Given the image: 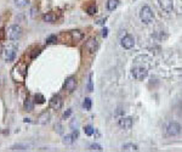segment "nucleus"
I'll return each instance as SVG.
<instances>
[{
  "instance_id": "obj_1",
  "label": "nucleus",
  "mask_w": 182,
  "mask_h": 152,
  "mask_svg": "<svg viewBox=\"0 0 182 152\" xmlns=\"http://www.w3.org/2000/svg\"><path fill=\"white\" fill-rule=\"evenodd\" d=\"M27 76V65L24 62H18L14 66L11 71V77L15 82H24Z\"/></svg>"
},
{
  "instance_id": "obj_2",
  "label": "nucleus",
  "mask_w": 182,
  "mask_h": 152,
  "mask_svg": "<svg viewBox=\"0 0 182 152\" xmlns=\"http://www.w3.org/2000/svg\"><path fill=\"white\" fill-rule=\"evenodd\" d=\"M23 34V29L18 24H11L6 31V37L10 40H18Z\"/></svg>"
},
{
  "instance_id": "obj_3",
  "label": "nucleus",
  "mask_w": 182,
  "mask_h": 152,
  "mask_svg": "<svg viewBox=\"0 0 182 152\" xmlns=\"http://www.w3.org/2000/svg\"><path fill=\"white\" fill-rule=\"evenodd\" d=\"M140 19H141L142 22H143V23H146V24L151 23V22L154 19L153 11H152V9H151L148 5L142 6L141 11H140Z\"/></svg>"
},
{
  "instance_id": "obj_4",
  "label": "nucleus",
  "mask_w": 182,
  "mask_h": 152,
  "mask_svg": "<svg viewBox=\"0 0 182 152\" xmlns=\"http://www.w3.org/2000/svg\"><path fill=\"white\" fill-rule=\"evenodd\" d=\"M181 129H182L181 124L177 123V122H175V120H172L166 127V134H168V136H177V135H180V133H181Z\"/></svg>"
},
{
  "instance_id": "obj_5",
  "label": "nucleus",
  "mask_w": 182,
  "mask_h": 152,
  "mask_svg": "<svg viewBox=\"0 0 182 152\" xmlns=\"http://www.w3.org/2000/svg\"><path fill=\"white\" fill-rule=\"evenodd\" d=\"M99 48V41L96 38H89L85 41V45H84V49L89 53V54H95V51L97 50Z\"/></svg>"
},
{
  "instance_id": "obj_6",
  "label": "nucleus",
  "mask_w": 182,
  "mask_h": 152,
  "mask_svg": "<svg viewBox=\"0 0 182 152\" xmlns=\"http://www.w3.org/2000/svg\"><path fill=\"white\" fill-rule=\"evenodd\" d=\"M132 76L136 80H143L148 76V71L143 67H135V68H132Z\"/></svg>"
},
{
  "instance_id": "obj_7",
  "label": "nucleus",
  "mask_w": 182,
  "mask_h": 152,
  "mask_svg": "<svg viewBox=\"0 0 182 152\" xmlns=\"http://www.w3.org/2000/svg\"><path fill=\"white\" fill-rule=\"evenodd\" d=\"M62 105H63V100H62V97L60 95H54L50 99V101H49L50 108L56 110V111L60 110L61 107H62Z\"/></svg>"
},
{
  "instance_id": "obj_8",
  "label": "nucleus",
  "mask_w": 182,
  "mask_h": 152,
  "mask_svg": "<svg viewBox=\"0 0 182 152\" xmlns=\"http://www.w3.org/2000/svg\"><path fill=\"white\" fill-rule=\"evenodd\" d=\"M134 45H135V38H134L132 36L126 34L125 37L121 38V46H123L124 49H127V50H129V49H132Z\"/></svg>"
},
{
  "instance_id": "obj_9",
  "label": "nucleus",
  "mask_w": 182,
  "mask_h": 152,
  "mask_svg": "<svg viewBox=\"0 0 182 152\" xmlns=\"http://www.w3.org/2000/svg\"><path fill=\"white\" fill-rule=\"evenodd\" d=\"M134 125V120L131 117H123L119 119V127L121 129H125V130H129L131 129Z\"/></svg>"
},
{
  "instance_id": "obj_10",
  "label": "nucleus",
  "mask_w": 182,
  "mask_h": 152,
  "mask_svg": "<svg viewBox=\"0 0 182 152\" xmlns=\"http://www.w3.org/2000/svg\"><path fill=\"white\" fill-rule=\"evenodd\" d=\"M75 88H77V80H75V78H74V77L67 78L66 82H64V89H66L68 93H72V91L75 90Z\"/></svg>"
},
{
  "instance_id": "obj_11",
  "label": "nucleus",
  "mask_w": 182,
  "mask_h": 152,
  "mask_svg": "<svg viewBox=\"0 0 182 152\" xmlns=\"http://www.w3.org/2000/svg\"><path fill=\"white\" fill-rule=\"evenodd\" d=\"M4 54H5V61L11 62V61L15 60V56H16V48L15 46H9L7 49L4 50Z\"/></svg>"
},
{
  "instance_id": "obj_12",
  "label": "nucleus",
  "mask_w": 182,
  "mask_h": 152,
  "mask_svg": "<svg viewBox=\"0 0 182 152\" xmlns=\"http://www.w3.org/2000/svg\"><path fill=\"white\" fill-rule=\"evenodd\" d=\"M160 7L165 12H170L172 10V6H174V1L172 0H158Z\"/></svg>"
},
{
  "instance_id": "obj_13",
  "label": "nucleus",
  "mask_w": 182,
  "mask_h": 152,
  "mask_svg": "<svg viewBox=\"0 0 182 152\" xmlns=\"http://www.w3.org/2000/svg\"><path fill=\"white\" fill-rule=\"evenodd\" d=\"M42 21L47 23H55L57 21V15L55 12H47L42 15Z\"/></svg>"
},
{
  "instance_id": "obj_14",
  "label": "nucleus",
  "mask_w": 182,
  "mask_h": 152,
  "mask_svg": "<svg viewBox=\"0 0 182 152\" xmlns=\"http://www.w3.org/2000/svg\"><path fill=\"white\" fill-rule=\"evenodd\" d=\"M71 38H72L73 41H75V43L81 41L83 38H84V33L81 31H79V29H74V31L71 32Z\"/></svg>"
},
{
  "instance_id": "obj_15",
  "label": "nucleus",
  "mask_w": 182,
  "mask_h": 152,
  "mask_svg": "<svg viewBox=\"0 0 182 152\" xmlns=\"http://www.w3.org/2000/svg\"><path fill=\"white\" fill-rule=\"evenodd\" d=\"M50 120V112L49 111H44L38 117V123L39 124H46Z\"/></svg>"
},
{
  "instance_id": "obj_16",
  "label": "nucleus",
  "mask_w": 182,
  "mask_h": 152,
  "mask_svg": "<svg viewBox=\"0 0 182 152\" xmlns=\"http://www.w3.org/2000/svg\"><path fill=\"white\" fill-rule=\"evenodd\" d=\"M119 5V0H108L107 1V10L108 11H114Z\"/></svg>"
},
{
  "instance_id": "obj_17",
  "label": "nucleus",
  "mask_w": 182,
  "mask_h": 152,
  "mask_svg": "<svg viewBox=\"0 0 182 152\" xmlns=\"http://www.w3.org/2000/svg\"><path fill=\"white\" fill-rule=\"evenodd\" d=\"M121 150L123 151H137L139 150V147L135 145V144H125V145H123V147H121Z\"/></svg>"
},
{
  "instance_id": "obj_18",
  "label": "nucleus",
  "mask_w": 182,
  "mask_h": 152,
  "mask_svg": "<svg viewBox=\"0 0 182 152\" xmlns=\"http://www.w3.org/2000/svg\"><path fill=\"white\" fill-rule=\"evenodd\" d=\"M33 108H34V105H33L32 99H27L24 101V110L28 111V112H30V111H33Z\"/></svg>"
},
{
  "instance_id": "obj_19",
  "label": "nucleus",
  "mask_w": 182,
  "mask_h": 152,
  "mask_svg": "<svg viewBox=\"0 0 182 152\" xmlns=\"http://www.w3.org/2000/svg\"><path fill=\"white\" fill-rule=\"evenodd\" d=\"M15 5L20 9H23L29 5V0H15Z\"/></svg>"
},
{
  "instance_id": "obj_20",
  "label": "nucleus",
  "mask_w": 182,
  "mask_h": 152,
  "mask_svg": "<svg viewBox=\"0 0 182 152\" xmlns=\"http://www.w3.org/2000/svg\"><path fill=\"white\" fill-rule=\"evenodd\" d=\"M11 151H27L28 150V146L26 145H14L10 147Z\"/></svg>"
},
{
  "instance_id": "obj_21",
  "label": "nucleus",
  "mask_w": 182,
  "mask_h": 152,
  "mask_svg": "<svg viewBox=\"0 0 182 152\" xmlns=\"http://www.w3.org/2000/svg\"><path fill=\"white\" fill-rule=\"evenodd\" d=\"M83 106H84V108H85L86 111H90V110H91V106H92V103H91V99L85 97V100H84V102H83Z\"/></svg>"
},
{
  "instance_id": "obj_22",
  "label": "nucleus",
  "mask_w": 182,
  "mask_h": 152,
  "mask_svg": "<svg viewBox=\"0 0 182 152\" xmlns=\"http://www.w3.org/2000/svg\"><path fill=\"white\" fill-rule=\"evenodd\" d=\"M73 142H74L73 135H66V136L63 137V144H64V145H71V144H73Z\"/></svg>"
},
{
  "instance_id": "obj_23",
  "label": "nucleus",
  "mask_w": 182,
  "mask_h": 152,
  "mask_svg": "<svg viewBox=\"0 0 182 152\" xmlns=\"http://www.w3.org/2000/svg\"><path fill=\"white\" fill-rule=\"evenodd\" d=\"M86 12L89 14V15H95L96 12H97V7H96V5H90L87 9H86Z\"/></svg>"
},
{
  "instance_id": "obj_24",
  "label": "nucleus",
  "mask_w": 182,
  "mask_h": 152,
  "mask_svg": "<svg viewBox=\"0 0 182 152\" xmlns=\"http://www.w3.org/2000/svg\"><path fill=\"white\" fill-rule=\"evenodd\" d=\"M94 132H95V129H94L91 125H86V127L84 128V133L86 134L87 136H91V135L94 134Z\"/></svg>"
},
{
  "instance_id": "obj_25",
  "label": "nucleus",
  "mask_w": 182,
  "mask_h": 152,
  "mask_svg": "<svg viewBox=\"0 0 182 152\" xmlns=\"http://www.w3.org/2000/svg\"><path fill=\"white\" fill-rule=\"evenodd\" d=\"M90 150H91V151H103L102 146L99 145V144H92V145H90Z\"/></svg>"
},
{
  "instance_id": "obj_26",
  "label": "nucleus",
  "mask_w": 182,
  "mask_h": 152,
  "mask_svg": "<svg viewBox=\"0 0 182 152\" xmlns=\"http://www.w3.org/2000/svg\"><path fill=\"white\" fill-rule=\"evenodd\" d=\"M34 99H35V102L37 103H44L45 102V97L41 95V94H37V95L34 96Z\"/></svg>"
},
{
  "instance_id": "obj_27",
  "label": "nucleus",
  "mask_w": 182,
  "mask_h": 152,
  "mask_svg": "<svg viewBox=\"0 0 182 152\" xmlns=\"http://www.w3.org/2000/svg\"><path fill=\"white\" fill-rule=\"evenodd\" d=\"M87 89H89V91H92L94 90V87H92V73L89 74V85H87Z\"/></svg>"
},
{
  "instance_id": "obj_28",
  "label": "nucleus",
  "mask_w": 182,
  "mask_h": 152,
  "mask_svg": "<svg viewBox=\"0 0 182 152\" xmlns=\"http://www.w3.org/2000/svg\"><path fill=\"white\" fill-rule=\"evenodd\" d=\"M56 40H57L56 36H50L49 38L46 39V44H54V43H56Z\"/></svg>"
},
{
  "instance_id": "obj_29",
  "label": "nucleus",
  "mask_w": 182,
  "mask_h": 152,
  "mask_svg": "<svg viewBox=\"0 0 182 152\" xmlns=\"http://www.w3.org/2000/svg\"><path fill=\"white\" fill-rule=\"evenodd\" d=\"M40 53H41L40 49H35V50H33V53L30 54V57H32V58H35L37 56H39V55H40Z\"/></svg>"
},
{
  "instance_id": "obj_30",
  "label": "nucleus",
  "mask_w": 182,
  "mask_h": 152,
  "mask_svg": "<svg viewBox=\"0 0 182 152\" xmlns=\"http://www.w3.org/2000/svg\"><path fill=\"white\" fill-rule=\"evenodd\" d=\"M5 34H6V32H5V28H1V29H0V41L5 38Z\"/></svg>"
},
{
  "instance_id": "obj_31",
  "label": "nucleus",
  "mask_w": 182,
  "mask_h": 152,
  "mask_svg": "<svg viewBox=\"0 0 182 152\" xmlns=\"http://www.w3.org/2000/svg\"><path fill=\"white\" fill-rule=\"evenodd\" d=\"M71 114H72V110H67V112H64V113H63V119H67Z\"/></svg>"
},
{
  "instance_id": "obj_32",
  "label": "nucleus",
  "mask_w": 182,
  "mask_h": 152,
  "mask_svg": "<svg viewBox=\"0 0 182 152\" xmlns=\"http://www.w3.org/2000/svg\"><path fill=\"white\" fill-rule=\"evenodd\" d=\"M102 36H103L104 38L108 36V28H103V31H102Z\"/></svg>"
},
{
  "instance_id": "obj_33",
  "label": "nucleus",
  "mask_w": 182,
  "mask_h": 152,
  "mask_svg": "<svg viewBox=\"0 0 182 152\" xmlns=\"http://www.w3.org/2000/svg\"><path fill=\"white\" fill-rule=\"evenodd\" d=\"M55 129H57V133H62V127H61V124H56L55 125Z\"/></svg>"
},
{
  "instance_id": "obj_34",
  "label": "nucleus",
  "mask_w": 182,
  "mask_h": 152,
  "mask_svg": "<svg viewBox=\"0 0 182 152\" xmlns=\"http://www.w3.org/2000/svg\"><path fill=\"white\" fill-rule=\"evenodd\" d=\"M181 111H182V102H181Z\"/></svg>"
}]
</instances>
